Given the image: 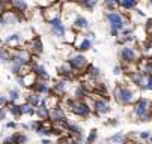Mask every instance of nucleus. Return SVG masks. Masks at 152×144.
Returning a JSON list of instances; mask_svg holds the SVG:
<instances>
[{
	"mask_svg": "<svg viewBox=\"0 0 152 144\" xmlns=\"http://www.w3.org/2000/svg\"><path fill=\"white\" fill-rule=\"evenodd\" d=\"M113 98L119 105H133L140 96H139V89H136L133 84L119 83L113 89Z\"/></svg>",
	"mask_w": 152,
	"mask_h": 144,
	"instance_id": "1",
	"label": "nucleus"
},
{
	"mask_svg": "<svg viewBox=\"0 0 152 144\" xmlns=\"http://www.w3.org/2000/svg\"><path fill=\"white\" fill-rule=\"evenodd\" d=\"M131 119L137 123L151 122L152 119V101L148 98H139L131 108Z\"/></svg>",
	"mask_w": 152,
	"mask_h": 144,
	"instance_id": "2",
	"label": "nucleus"
},
{
	"mask_svg": "<svg viewBox=\"0 0 152 144\" xmlns=\"http://www.w3.org/2000/svg\"><path fill=\"white\" fill-rule=\"evenodd\" d=\"M119 59L122 65H137L142 59V51L136 45H124L119 48Z\"/></svg>",
	"mask_w": 152,
	"mask_h": 144,
	"instance_id": "3",
	"label": "nucleus"
},
{
	"mask_svg": "<svg viewBox=\"0 0 152 144\" xmlns=\"http://www.w3.org/2000/svg\"><path fill=\"white\" fill-rule=\"evenodd\" d=\"M66 63H68V66L72 69V72L75 75H83L84 71H86V68L89 66V60H88V57H86L84 54L74 51L66 59Z\"/></svg>",
	"mask_w": 152,
	"mask_h": 144,
	"instance_id": "4",
	"label": "nucleus"
},
{
	"mask_svg": "<svg viewBox=\"0 0 152 144\" xmlns=\"http://www.w3.org/2000/svg\"><path fill=\"white\" fill-rule=\"evenodd\" d=\"M27 39L24 38V33L17 32V33H11L9 36H6L3 39V47L14 51V50H20V48H24L26 47Z\"/></svg>",
	"mask_w": 152,
	"mask_h": 144,
	"instance_id": "5",
	"label": "nucleus"
},
{
	"mask_svg": "<svg viewBox=\"0 0 152 144\" xmlns=\"http://www.w3.org/2000/svg\"><path fill=\"white\" fill-rule=\"evenodd\" d=\"M112 111L110 98H94L92 101V113L98 117H102Z\"/></svg>",
	"mask_w": 152,
	"mask_h": 144,
	"instance_id": "6",
	"label": "nucleus"
},
{
	"mask_svg": "<svg viewBox=\"0 0 152 144\" xmlns=\"http://www.w3.org/2000/svg\"><path fill=\"white\" fill-rule=\"evenodd\" d=\"M75 117H81V119H88L89 116H92V107L88 104L86 101H75V104L72 105V108L69 110Z\"/></svg>",
	"mask_w": 152,
	"mask_h": 144,
	"instance_id": "7",
	"label": "nucleus"
},
{
	"mask_svg": "<svg viewBox=\"0 0 152 144\" xmlns=\"http://www.w3.org/2000/svg\"><path fill=\"white\" fill-rule=\"evenodd\" d=\"M24 48L29 51V54L32 56V59L33 57H38V56H41L42 53H44V44H42V39L39 36L30 38L27 42H26V47Z\"/></svg>",
	"mask_w": 152,
	"mask_h": 144,
	"instance_id": "8",
	"label": "nucleus"
},
{
	"mask_svg": "<svg viewBox=\"0 0 152 144\" xmlns=\"http://www.w3.org/2000/svg\"><path fill=\"white\" fill-rule=\"evenodd\" d=\"M41 15L47 23L54 18H62V3H51L47 9L41 11Z\"/></svg>",
	"mask_w": 152,
	"mask_h": 144,
	"instance_id": "9",
	"label": "nucleus"
},
{
	"mask_svg": "<svg viewBox=\"0 0 152 144\" xmlns=\"http://www.w3.org/2000/svg\"><path fill=\"white\" fill-rule=\"evenodd\" d=\"M75 48L77 53H84V51H89L91 48H94V42L92 41H89L88 38H86L84 35H77V39H75V42L72 45Z\"/></svg>",
	"mask_w": 152,
	"mask_h": 144,
	"instance_id": "10",
	"label": "nucleus"
},
{
	"mask_svg": "<svg viewBox=\"0 0 152 144\" xmlns=\"http://www.w3.org/2000/svg\"><path fill=\"white\" fill-rule=\"evenodd\" d=\"M48 26H50V30H51V35H53V36H56V38H63V36H65L66 27H65L62 18H54V20H51V21H48Z\"/></svg>",
	"mask_w": 152,
	"mask_h": 144,
	"instance_id": "11",
	"label": "nucleus"
},
{
	"mask_svg": "<svg viewBox=\"0 0 152 144\" xmlns=\"http://www.w3.org/2000/svg\"><path fill=\"white\" fill-rule=\"evenodd\" d=\"M50 87H51V95H54L56 98L62 99V98H65V95H66L68 83H65L63 80H54Z\"/></svg>",
	"mask_w": 152,
	"mask_h": 144,
	"instance_id": "12",
	"label": "nucleus"
},
{
	"mask_svg": "<svg viewBox=\"0 0 152 144\" xmlns=\"http://www.w3.org/2000/svg\"><path fill=\"white\" fill-rule=\"evenodd\" d=\"M71 29H74L77 33H78V32H89L91 23H89V20L86 18V17L77 14V17L72 20V27H71Z\"/></svg>",
	"mask_w": 152,
	"mask_h": 144,
	"instance_id": "13",
	"label": "nucleus"
},
{
	"mask_svg": "<svg viewBox=\"0 0 152 144\" xmlns=\"http://www.w3.org/2000/svg\"><path fill=\"white\" fill-rule=\"evenodd\" d=\"M65 132H66V135L75 138L78 141V144L83 143V129H81V126L77 125V123H71L69 122L66 125V128H65Z\"/></svg>",
	"mask_w": 152,
	"mask_h": 144,
	"instance_id": "14",
	"label": "nucleus"
},
{
	"mask_svg": "<svg viewBox=\"0 0 152 144\" xmlns=\"http://www.w3.org/2000/svg\"><path fill=\"white\" fill-rule=\"evenodd\" d=\"M57 74H59V77L65 81V83H71V81L75 80V74H74L72 69L68 66L66 62H65L63 65H60V66L57 68Z\"/></svg>",
	"mask_w": 152,
	"mask_h": 144,
	"instance_id": "15",
	"label": "nucleus"
},
{
	"mask_svg": "<svg viewBox=\"0 0 152 144\" xmlns=\"http://www.w3.org/2000/svg\"><path fill=\"white\" fill-rule=\"evenodd\" d=\"M30 92H33V93H38L39 96H50L51 95V87H50V84L48 83H44V81H36V83L32 86V89H30Z\"/></svg>",
	"mask_w": 152,
	"mask_h": 144,
	"instance_id": "16",
	"label": "nucleus"
},
{
	"mask_svg": "<svg viewBox=\"0 0 152 144\" xmlns=\"http://www.w3.org/2000/svg\"><path fill=\"white\" fill-rule=\"evenodd\" d=\"M36 81H38V77L32 72H27L23 77H17V83L21 87H26V89H32V86L36 83Z\"/></svg>",
	"mask_w": 152,
	"mask_h": 144,
	"instance_id": "17",
	"label": "nucleus"
},
{
	"mask_svg": "<svg viewBox=\"0 0 152 144\" xmlns=\"http://www.w3.org/2000/svg\"><path fill=\"white\" fill-rule=\"evenodd\" d=\"M84 78L86 80H91V81H98L99 78H101V71H99V68H96V66H94L92 63H89V66L86 68V71H84Z\"/></svg>",
	"mask_w": 152,
	"mask_h": 144,
	"instance_id": "18",
	"label": "nucleus"
},
{
	"mask_svg": "<svg viewBox=\"0 0 152 144\" xmlns=\"http://www.w3.org/2000/svg\"><path fill=\"white\" fill-rule=\"evenodd\" d=\"M9 8L12 11H15L17 14H26L27 9H29V5L24 2V0H12V2H9Z\"/></svg>",
	"mask_w": 152,
	"mask_h": 144,
	"instance_id": "19",
	"label": "nucleus"
},
{
	"mask_svg": "<svg viewBox=\"0 0 152 144\" xmlns=\"http://www.w3.org/2000/svg\"><path fill=\"white\" fill-rule=\"evenodd\" d=\"M24 98H26V104H29V105L33 107V108L39 107L41 101H42V96H39L38 93H33V92H27V95H26Z\"/></svg>",
	"mask_w": 152,
	"mask_h": 144,
	"instance_id": "20",
	"label": "nucleus"
},
{
	"mask_svg": "<svg viewBox=\"0 0 152 144\" xmlns=\"http://www.w3.org/2000/svg\"><path fill=\"white\" fill-rule=\"evenodd\" d=\"M35 114H36L38 120L47 122V120H48V117H50V110H48L45 105L39 104V107H36V108H35Z\"/></svg>",
	"mask_w": 152,
	"mask_h": 144,
	"instance_id": "21",
	"label": "nucleus"
},
{
	"mask_svg": "<svg viewBox=\"0 0 152 144\" xmlns=\"http://www.w3.org/2000/svg\"><path fill=\"white\" fill-rule=\"evenodd\" d=\"M137 2H134V0H119L118 2V9H122V11H134L137 8Z\"/></svg>",
	"mask_w": 152,
	"mask_h": 144,
	"instance_id": "22",
	"label": "nucleus"
},
{
	"mask_svg": "<svg viewBox=\"0 0 152 144\" xmlns=\"http://www.w3.org/2000/svg\"><path fill=\"white\" fill-rule=\"evenodd\" d=\"M11 141H12V144H27L29 137H27L24 132L17 131V132H14V134L11 135Z\"/></svg>",
	"mask_w": 152,
	"mask_h": 144,
	"instance_id": "23",
	"label": "nucleus"
},
{
	"mask_svg": "<svg viewBox=\"0 0 152 144\" xmlns=\"http://www.w3.org/2000/svg\"><path fill=\"white\" fill-rule=\"evenodd\" d=\"M74 99L77 101H86V99H89V92L86 90L81 84H78L74 90Z\"/></svg>",
	"mask_w": 152,
	"mask_h": 144,
	"instance_id": "24",
	"label": "nucleus"
},
{
	"mask_svg": "<svg viewBox=\"0 0 152 144\" xmlns=\"http://www.w3.org/2000/svg\"><path fill=\"white\" fill-rule=\"evenodd\" d=\"M107 141L110 143V144H125V143H126V134H124V132H116V134H113L112 137H108Z\"/></svg>",
	"mask_w": 152,
	"mask_h": 144,
	"instance_id": "25",
	"label": "nucleus"
},
{
	"mask_svg": "<svg viewBox=\"0 0 152 144\" xmlns=\"http://www.w3.org/2000/svg\"><path fill=\"white\" fill-rule=\"evenodd\" d=\"M36 134L38 135H41V137H51L53 135V125L51 123H47V122H44V125H42L38 131H36Z\"/></svg>",
	"mask_w": 152,
	"mask_h": 144,
	"instance_id": "26",
	"label": "nucleus"
},
{
	"mask_svg": "<svg viewBox=\"0 0 152 144\" xmlns=\"http://www.w3.org/2000/svg\"><path fill=\"white\" fill-rule=\"evenodd\" d=\"M77 35H78V33H77L74 29H66V32H65V36H63V39H65V42H66V45H69V47L74 45L75 39H77Z\"/></svg>",
	"mask_w": 152,
	"mask_h": 144,
	"instance_id": "27",
	"label": "nucleus"
},
{
	"mask_svg": "<svg viewBox=\"0 0 152 144\" xmlns=\"http://www.w3.org/2000/svg\"><path fill=\"white\" fill-rule=\"evenodd\" d=\"M96 5H98L96 0H80V2L77 3V6H80V8L86 9V11H92V9H95Z\"/></svg>",
	"mask_w": 152,
	"mask_h": 144,
	"instance_id": "28",
	"label": "nucleus"
},
{
	"mask_svg": "<svg viewBox=\"0 0 152 144\" xmlns=\"http://www.w3.org/2000/svg\"><path fill=\"white\" fill-rule=\"evenodd\" d=\"M8 113L15 119V120H18L20 117H21V110H20V104H11L9 102V105H8Z\"/></svg>",
	"mask_w": 152,
	"mask_h": 144,
	"instance_id": "29",
	"label": "nucleus"
},
{
	"mask_svg": "<svg viewBox=\"0 0 152 144\" xmlns=\"http://www.w3.org/2000/svg\"><path fill=\"white\" fill-rule=\"evenodd\" d=\"M21 98V92L18 89H9L8 90V99L11 104H17V101H20Z\"/></svg>",
	"mask_w": 152,
	"mask_h": 144,
	"instance_id": "30",
	"label": "nucleus"
},
{
	"mask_svg": "<svg viewBox=\"0 0 152 144\" xmlns=\"http://www.w3.org/2000/svg\"><path fill=\"white\" fill-rule=\"evenodd\" d=\"M102 6L107 12H113V11H119L118 9V0H104Z\"/></svg>",
	"mask_w": 152,
	"mask_h": 144,
	"instance_id": "31",
	"label": "nucleus"
},
{
	"mask_svg": "<svg viewBox=\"0 0 152 144\" xmlns=\"http://www.w3.org/2000/svg\"><path fill=\"white\" fill-rule=\"evenodd\" d=\"M20 110H21V116H33L35 114V108L30 107L29 104H20Z\"/></svg>",
	"mask_w": 152,
	"mask_h": 144,
	"instance_id": "32",
	"label": "nucleus"
},
{
	"mask_svg": "<svg viewBox=\"0 0 152 144\" xmlns=\"http://www.w3.org/2000/svg\"><path fill=\"white\" fill-rule=\"evenodd\" d=\"M9 56H11V51L8 48H2L0 50V62L2 63H9Z\"/></svg>",
	"mask_w": 152,
	"mask_h": 144,
	"instance_id": "33",
	"label": "nucleus"
},
{
	"mask_svg": "<svg viewBox=\"0 0 152 144\" xmlns=\"http://www.w3.org/2000/svg\"><path fill=\"white\" fill-rule=\"evenodd\" d=\"M96 138H98V131H96V129H92V131L89 132L88 138H86V144H94V143L96 141Z\"/></svg>",
	"mask_w": 152,
	"mask_h": 144,
	"instance_id": "34",
	"label": "nucleus"
},
{
	"mask_svg": "<svg viewBox=\"0 0 152 144\" xmlns=\"http://www.w3.org/2000/svg\"><path fill=\"white\" fill-rule=\"evenodd\" d=\"M143 92H152V75H146V80H145V86L142 87Z\"/></svg>",
	"mask_w": 152,
	"mask_h": 144,
	"instance_id": "35",
	"label": "nucleus"
},
{
	"mask_svg": "<svg viewBox=\"0 0 152 144\" xmlns=\"http://www.w3.org/2000/svg\"><path fill=\"white\" fill-rule=\"evenodd\" d=\"M42 125H44V122H42V120H35V122H30L29 123V129H32L33 132H36Z\"/></svg>",
	"mask_w": 152,
	"mask_h": 144,
	"instance_id": "36",
	"label": "nucleus"
},
{
	"mask_svg": "<svg viewBox=\"0 0 152 144\" xmlns=\"http://www.w3.org/2000/svg\"><path fill=\"white\" fill-rule=\"evenodd\" d=\"M151 135H152V132H151V131H142V132H139V134H137V138H139L140 141H145V143H146V141L149 140V137H151Z\"/></svg>",
	"mask_w": 152,
	"mask_h": 144,
	"instance_id": "37",
	"label": "nucleus"
},
{
	"mask_svg": "<svg viewBox=\"0 0 152 144\" xmlns=\"http://www.w3.org/2000/svg\"><path fill=\"white\" fill-rule=\"evenodd\" d=\"M6 129H18V123L17 122H8L6 123Z\"/></svg>",
	"mask_w": 152,
	"mask_h": 144,
	"instance_id": "38",
	"label": "nucleus"
},
{
	"mask_svg": "<svg viewBox=\"0 0 152 144\" xmlns=\"http://www.w3.org/2000/svg\"><path fill=\"white\" fill-rule=\"evenodd\" d=\"M105 123H107L108 126H118V125H119V122H118V119H108V120H107Z\"/></svg>",
	"mask_w": 152,
	"mask_h": 144,
	"instance_id": "39",
	"label": "nucleus"
},
{
	"mask_svg": "<svg viewBox=\"0 0 152 144\" xmlns=\"http://www.w3.org/2000/svg\"><path fill=\"white\" fill-rule=\"evenodd\" d=\"M110 36H113L115 39H118V38L121 36V32H118L116 29H113V27H110Z\"/></svg>",
	"mask_w": 152,
	"mask_h": 144,
	"instance_id": "40",
	"label": "nucleus"
},
{
	"mask_svg": "<svg viewBox=\"0 0 152 144\" xmlns=\"http://www.w3.org/2000/svg\"><path fill=\"white\" fill-rule=\"evenodd\" d=\"M113 74H115V75H121V74H122V68H121V65H116V66L113 68Z\"/></svg>",
	"mask_w": 152,
	"mask_h": 144,
	"instance_id": "41",
	"label": "nucleus"
},
{
	"mask_svg": "<svg viewBox=\"0 0 152 144\" xmlns=\"http://www.w3.org/2000/svg\"><path fill=\"white\" fill-rule=\"evenodd\" d=\"M84 36L88 38L89 41H92V42H94V41H95V33H94V32H88V33H86Z\"/></svg>",
	"mask_w": 152,
	"mask_h": 144,
	"instance_id": "42",
	"label": "nucleus"
},
{
	"mask_svg": "<svg viewBox=\"0 0 152 144\" xmlns=\"http://www.w3.org/2000/svg\"><path fill=\"white\" fill-rule=\"evenodd\" d=\"M6 119V108H0V120Z\"/></svg>",
	"mask_w": 152,
	"mask_h": 144,
	"instance_id": "43",
	"label": "nucleus"
},
{
	"mask_svg": "<svg viewBox=\"0 0 152 144\" xmlns=\"http://www.w3.org/2000/svg\"><path fill=\"white\" fill-rule=\"evenodd\" d=\"M41 144H53V143H51L50 140H42V143H41Z\"/></svg>",
	"mask_w": 152,
	"mask_h": 144,
	"instance_id": "44",
	"label": "nucleus"
},
{
	"mask_svg": "<svg viewBox=\"0 0 152 144\" xmlns=\"http://www.w3.org/2000/svg\"><path fill=\"white\" fill-rule=\"evenodd\" d=\"M125 144H140L139 141H128V143H125Z\"/></svg>",
	"mask_w": 152,
	"mask_h": 144,
	"instance_id": "45",
	"label": "nucleus"
},
{
	"mask_svg": "<svg viewBox=\"0 0 152 144\" xmlns=\"http://www.w3.org/2000/svg\"><path fill=\"white\" fill-rule=\"evenodd\" d=\"M146 143H148V144H152V135H151V137H149V140H148V141H146Z\"/></svg>",
	"mask_w": 152,
	"mask_h": 144,
	"instance_id": "46",
	"label": "nucleus"
},
{
	"mask_svg": "<svg viewBox=\"0 0 152 144\" xmlns=\"http://www.w3.org/2000/svg\"><path fill=\"white\" fill-rule=\"evenodd\" d=\"M2 48H3V41L0 39V50H2Z\"/></svg>",
	"mask_w": 152,
	"mask_h": 144,
	"instance_id": "47",
	"label": "nucleus"
},
{
	"mask_svg": "<svg viewBox=\"0 0 152 144\" xmlns=\"http://www.w3.org/2000/svg\"><path fill=\"white\" fill-rule=\"evenodd\" d=\"M146 5H148V6H149V8H152V0H151V2H148V3H146Z\"/></svg>",
	"mask_w": 152,
	"mask_h": 144,
	"instance_id": "48",
	"label": "nucleus"
}]
</instances>
